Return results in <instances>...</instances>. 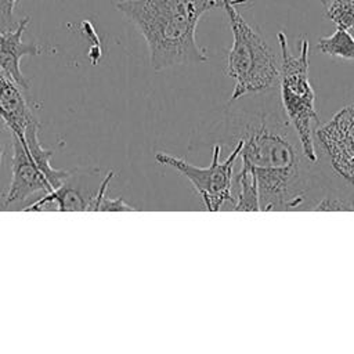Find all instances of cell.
Here are the masks:
<instances>
[{"instance_id":"cell-8","label":"cell","mask_w":354,"mask_h":354,"mask_svg":"<svg viewBox=\"0 0 354 354\" xmlns=\"http://www.w3.org/2000/svg\"><path fill=\"white\" fill-rule=\"evenodd\" d=\"M29 21V17H24L17 22L14 29L11 26L0 29V69L12 77L25 91L29 88V83L21 71L22 57L39 55L46 51L40 44L22 41V35Z\"/></svg>"},{"instance_id":"cell-1","label":"cell","mask_w":354,"mask_h":354,"mask_svg":"<svg viewBox=\"0 0 354 354\" xmlns=\"http://www.w3.org/2000/svg\"><path fill=\"white\" fill-rule=\"evenodd\" d=\"M257 178L260 210H314L336 185L332 170L310 160L279 102L278 88L230 100L192 131L189 151L218 144L232 149ZM339 185V184H337Z\"/></svg>"},{"instance_id":"cell-14","label":"cell","mask_w":354,"mask_h":354,"mask_svg":"<svg viewBox=\"0 0 354 354\" xmlns=\"http://www.w3.org/2000/svg\"><path fill=\"white\" fill-rule=\"evenodd\" d=\"M325 15L336 26L354 29V0H329L325 4Z\"/></svg>"},{"instance_id":"cell-4","label":"cell","mask_w":354,"mask_h":354,"mask_svg":"<svg viewBox=\"0 0 354 354\" xmlns=\"http://www.w3.org/2000/svg\"><path fill=\"white\" fill-rule=\"evenodd\" d=\"M281 59L278 95L282 109L293 126L306 156L318 162L319 155L315 144V129L319 124V115L315 108V91L310 83L308 69V40L301 37L299 41V54L290 51L288 37L283 32L277 35Z\"/></svg>"},{"instance_id":"cell-16","label":"cell","mask_w":354,"mask_h":354,"mask_svg":"<svg viewBox=\"0 0 354 354\" xmlns=\"http://www.w3.org/2000/svg\"><path fill=\"white\" fill-rule=\"evenodd\" d=\"M3 155H4V142L0 137V167H1V160H3Z\"/></svg>"},{"instance_id":"cell-10","label":"cell","mask_w":354,"mask_h":354,"mask_svg":"<svg viewBox=\"0 0 354 354\" xmlns=\"http://www.w3.org/2000/svg\"><path fill=\"white\" fill-rule=\"evenodd\" d=\"M91 198H87L79 188L68 184V178L53 191L44 194L41 198L36 199L33 203L26 206L25 212L41 210L44 206L55 205L59 212H87V205Z\"/></svg>"},{"instance_id":"cell-3","label":"cell","mask_w":354,"mask_h":354,"mask_svg":"<svg viewBox=\"0 0 354 354\" xmlns=\"http://www.w3.org/2000/svg\"><path fill=\"white\" fill-rule=\"evenodd\" d=\"M248 0H221L232 32L225 75L234 80L230 100L278 88L279 61L266 39L238 11Z\"/></svg>"},{"instance_id":"cell-11","label":"cell","mask_w":354,"mask_h":354,"mask_svg":"<svg viewBox=\"0 0 354 354\" xmlns=\"http://www.w3.org/2000/svg\"><path fill=\"white\" fill-rule=\"evenodd\" d=\"M232 184L236 185L234 195L232 210L241 212H259L260 210V192L254 171L241 165L239 171L232 178Z\"/></svg>"},{"instance_id":"cell-5","label":"cell","mask_w":354,"mask_h":354,"mask_svg":"<svg viewBox=\"0 0 354 354\" xmlns=\"http://www.w3.org/2000/svg\"><path fill=\"white\" fill-rule=\"evenodd\" d=\"M11 137V181L3 199L4 207L18 205L40 192L47 194L71 176L72 170L51 166L53 151L41 145L36 120L26 127L22 138Z\"/></svg>"},{"instance_id":"cell-6","label":"cell","mask_w":354,"mask_h":354,"mask_svg":"<svg viewBox=\"0 0 354 354\" xmlns=\"http://www.w3.org/2000/svg\"><path fill=\"white\" fill-rule=\"evenodd\" d=\"M241 142H236L228 156L220 162L221 147L218 144L212 147V162L206 167H199L189 163L187 159L167 153L156 152L158 163L169 166L184 176L194 187L201 198L203 206L209 212H218L227 203H234L232 178L235 160L239 158Z\"/></svg>"},{"instance_id":"cell-12","label":"cell","mask_w":354,"mask_h":354,"mask_svg":"<svg viewBox=\"0 0 354 354\" xmlns=\"http://www.w3.org/2000/svg\"><path fill=\"white\" fill-rule=\"evenodd\" d=\"M317 48L326 55L354 61V36L344 28L336 26V30L326 37H321Z\"/></svg>"},{"instance_id":"cell-9","label":"cell","mask_w":354,"mask_h":354,"mask_svg":"<svg viewBox=\"0 0 354 354\" xmlns=\"http://www.w3.org/2000/svg\"><path fill=\"white\" fill-rule=\"evenodd\" d=\"M0 120L11 136L22 138L26 127L35 122L25 90L0 69Z\"/></svg>"},{"instance_id":"cell-13","label":"cell","mask_w":354,"mask_h":354,"mask_svg":"<svg viewBox=\"0 0 354 354\" xmlns=\"http://www.w3.org/2000/svg\"><path fill=\"white\" fill-rule=\"evenodd\" d=\"M112 177H113V171L111 170L106 173L105 178L100 183V188L90 199V202L87 205V210H94V212H97V210H102V212H133V210H136V207H133L131 205L124 202L122 198L111 199L106 196L108 184Z\"/></svg>"},{"instance_id":"cell-7","label":"cell","mask_w":354,"mask_h":354,"mask_svg":"<svg viewBox=\"0 0 354 354\" xmlns=\"http://www.w3.org/2000/svg\"><path fill=\"white\" fill-rule=\"evenodd\" d=\"M314 136L318 155L326 158L333 174L354 188V102L318 126Z\"/></svg>"},{"instance_id":"cell-2","label":"cell","mask_w":354,"mask_h":354,"mask_svg":"<svg viewBox=\"0 0 354 354\" xmlns=\"http://www.w3.org/2000/svg\"><path fill=\"white\" fill-rule=\"evenodd\" d=\"M142 35L155 71L207 61L196 43L201 17L221 7V0H120L115 4Z\"/></svg>"},{"instance_id":"cell-15","label":"cell","mask_w":354,"mask_h":354,"mask_svg":"<svg viewBox=\"0 0 354 354\" xmlns=\"http://www.w3.org/2000/svg\"><path fill=\"white\" fill-rule=\"evenodd\" d=\"M18 0H0V29L12 25V10Z\"/></svg>"},{"instance_id":"cell-17","label":"cell","mask_w":354,"mask_h":354,"mask_svg":"<svg viewBox=\"0 0 354 354\" xmlns=\"http://www.w3.org/2000/svg\"><path fill=\"white\" fill-rule=\"evenodd\" d=\"M319 1H321L322 4H325V3H326V1H329V0H319Z\"/></svg>"}]
</instances>
